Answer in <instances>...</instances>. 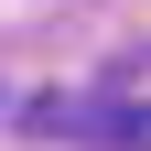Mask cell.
Returning <instances> with one entry per match:
<instances>
[{
    "label": "cell",
    "instance_id": "obj_1",
    "mask_svg": "<svg viewBox=\"0 0 151 151\" xmlns=\"http://www.w3.org/2000/svg\"><path fill=\"white\" fill-rule=\"evenodd\" d=\"M76 119H86V140L151 151V54H119V65L97 76V108H76Z\"/></svg>",
    "mask_w": 151,
    "mask_h": 151
}]
</instances>
